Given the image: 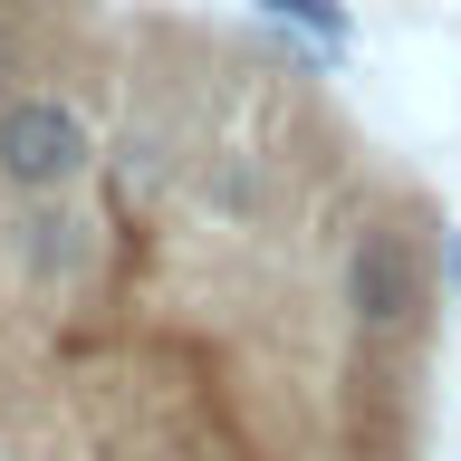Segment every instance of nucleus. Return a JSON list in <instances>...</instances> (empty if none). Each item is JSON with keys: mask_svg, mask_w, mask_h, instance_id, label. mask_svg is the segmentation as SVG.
Masks as SVG:
<instances>
[{"mask_svg": "<svg viewBox=\"0 0 461 461\" xmlns=\"http://www.w3.org/2000/svg\"><path fill=\"white\" fill-rule=\"evenodd\" d=\"M96 164H106V144H96L77 96H58V86L0 96V193L10 202H58V193H77Z\"/></svg>", "mask_w": 461, "mask_h": 461, "instance_id": "obj_1", "label": "nucleus"}, {"mask_svg": "<svg viewBox=\"0 0 461 461\" xmlns=\"http://www.w3.org/2000/svg\"><path fill=\"white\" fill-rule=\"evenodd\" d=\"M193 193L212 202L221 221H250L259 202H269V173H259L250 154H221V164H212V154H193Z\"/></svg>", "mask_w": 461, "mask_h": 461, "instance_id": "obj_5", "label": "nucleus"}, {"mask_svg": "<svg viewBox=\"0 0 461 461\" xmlns=\"http://www.w3.org/2000/svg\"><path fill=\"white\" fill-rule=\"evenodd\" d=\"M0 269L29 288V298H86L96 269H106V230L77 202H10L0 212Z\"/></svg>", "mask_w": 461, "mask_h": 461, "instance_id": "obj_2", "label": "nucleus"}, {"mask_svg": "<svg viewBox=\"0 0 461 461\" xmlns=\"http://www.w3.org/2000/svg\"><path fill=\"white\" fill-rule=\"evenodd\" d=\"M259 10H269V20H279V29H308V39H317V49H327V58H337L346 39H356V20H346L337 0H259Z\"/></svg>", "mask_w": 461, "mask_h": 461, "instance_id": "obj_6", "label": "nucleus"}, {"mask_svg": "<svg viewBox=\"0 0 461 461\" xmlns=\"http://www.w3.org/2000/svg\"><path fill=\"white\" fill-rule=\"evenodd\" d=\"M29 49H39V39H29V20H10V10H0V77H20Z\"/></svg>", "mask_w": 461, "mask_h": 461, "instance_id": "obj_7", "label": "nucleus"}, {"mask_svg": "<svg viewBox=\"0 0 461 461\" xmlns=\"http://www.w3.org/2000/svg\"><path fill=\"white\" fill-rule=\"evenodd\" d=\"M442 288H452V298H461V230H452V240H442Z\"/></svg>", "mask_w": 461, "mask_h": 461, "instance_id": "obj_8", "label": "nucleus"}, {"mask_svg": "<svg viewBox=\"0 0 461 461\" xmlns=\"http://www.w3.org/2000/svg\"><path fill=\"white\" fill-rule=\"evenodd\" d=\"M337 298L356 317V337H413L432 308V259L403 221H366L346 240V269H337Z\"/></svg>", "mask_w": 461, "mask_h": 461, "instance_id": "obj_3", "label": "nucleus"}, {"mask_svg": "<svg viewBox=\"0 0 461 461\" xmlns=\"http://www.w3.org/2000/svg\"><path fill=\"white\" fill-rule=\"evenodd\" d=\"M106 164H115V183L135 202H164L183 173H193V154H183V135H173L164 115H125L115 125V144H106Z\"/></svg>", "mask_w": 461, "mask_h": 461, "instance_id": "obj_4", "label": "nucleus"}]
</instances>
